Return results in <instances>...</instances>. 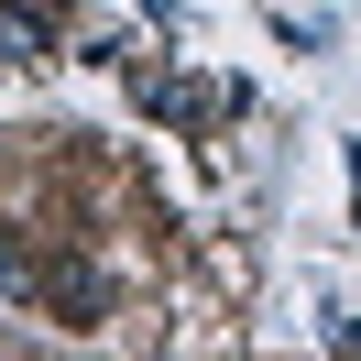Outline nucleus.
Here are the masks:
<instances>
[{
  "label": "nucleus",
  "mask_w": 361,
  "mask_h": 361,
  "mask_svg": "<svg viewBox=\"0 0 361 361\" xmlns=\"http://www.w3.org/2000/svg\"><path fill=\"white\" fill-rule=\"evenodd\" d=\"M0 55H44V0L33 11H0Z\"/></svg>",
  "instance_id": "obj_1"
}]
</instances>
